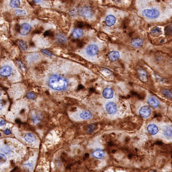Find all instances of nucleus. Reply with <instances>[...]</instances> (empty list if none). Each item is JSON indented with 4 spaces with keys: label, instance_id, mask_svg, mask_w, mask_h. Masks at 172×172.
I'll return each mask as SVG.
<instances>
[{
    "label": "nucleus",
    "instance_id": "nucleus-5",
    "mask_svg": "<svg viewBox=\"0 0 172 172\" xmlns=\"http://www.w3.org/2000/svg\"><path fill=\"white\" fill-rule=\"evenodd\" d=\"M106 111L110 114H115L117 111V106L115 103L110 101L106 104Z\"/></svg>",
    "mask_w": 172,
    "mask_h": 172
},
{
    "label": "nucleus",
    "instance_id": "nucleus-14",
    "mask_svg": "<svg viewBox=\"0 0 172 172\" xmlns=\"http://www.w3.org/2000/svg\"><path fill=\"white\" fill-rule=\"evenodd\" d=\"M116 18L113 15H108L106 19V24L108 27H111L116 22Z\"/></svg>",
    "mask_w": 172,
    "mask_h": 172
},
{
    "label": "nucleus",
    "instance_id": "nucleus-22",
    "mask_svg": "<svg viewBox=\"0 0 172 172\" xmlns=\"http://www.w3.org/2000/svg\"><path fill=\"white\" fill-rule=\"evenodd\" d=\"M17 43L19 44V46L23 51H25L27 49L28 47H27V44H26V43H24L23 41L19 40L17 41Z\"/></svg>",
    "mask_w": 172,
    "mask_h": 172
},
{
    "label": "nucleus",
    "instance_id": "nucleus-39",
    "mask_svg": "<svg viewBox=\"0 0 172 172\" xmlns=\"http://www.w3.org/2000/svg\"><path fill=\"white\" fill-rule=\"evenodd\" d=\"M35 2H37V3H38V2H40L41 1V0H33Z\"/></svg>",
    "mask_w": 172,
    "mask_h": 172
},
{
    "label": "nucleus",
    "instance_id": "nucleus-10",
    "mask_svg": "<svg viewBox=\"0 0 172 172\" xmlns=\"http://www.w3.org/2000/svg\"><path fill=\"white\" fill-rule=\"evenodd\" d=\"M131 45L136 48H139L143 45V41L142 38L135 37L132 38L131 41Z\"/></svg>",
    "mask_w": 172,
    "mask_h": 172
},
{
    "label": "nucleus",
    "instance_id": "nucleus-15",
    "mask_svg": "<svg viewBox=\"0 0 172 172\" xmlns=\"http://www.w3.org/2000/svg\"><path fill=\"white\" fill-rule=\"evenodd\" d=\"M80 118L84 120H88L92 118V114L89 110H84L80 115Z\"/></svg>",
    "mask_w": 172,
    "mask_h": 172
},
{
    "label": "nucleus",
    "instance_id": "nucleus-24",
    "mask_svg": "<svg viewBox=\"0 0 172 172\" xmlns=\"http://www.w3.org/2000/svg\"><path fill=\"white\" fill-rule=\"evenodd\" d=\"M162 33V31L158 28H154L151 31V34L154 36H158Z\"/></svg>",
    "mask_w": 172,
    "mask_h": 172
},
{
    "label": "nucleus",
    "instance_id": "nucleus-4",
    "mask_svg": "<svg viewBox=\"0 0 172 172\" xmlns=\"http://www.w3.org/2000/svg\"><path fill=\"white\" fill-rule=\"evenodd\" d=\"M31 29H32V27L30 24H28V23H24L21 25L19 29V32L21 35H27L30 32Z\"/></svg>",
    "mask_w": 172,
    "mask_h": 172
},
{
    "label": "nucleus",
    "instance_id": "nucleus-28",
    "mask_svg": "<svg viewBox=\"0 0 172 172\" xmlns=\"http://www.w3.org/2000/svg\"><path fill=\"white\" fill-rule=\"evenodd\" d=\"M42 52L44 53L45 54H46V55L49 56H52L53 55L52 53L50 51H48L47 49H43V50H42Z\"/></svg>",
    "mask_w": 172,
    "mask_h": 172
},
{
    "label": "nucleus",
    "instance_id": "nucleus-41",
    "mask_svg": "<svg viewBox=\"0 0 172 172\" xmlns=\"http://www.w3.org/2000/svg\"><path fill=\"white\" fill-rule=\"evenodd\" d=\"M1 132H0V137H1Z\"/></svg>",
    "mask_w": 172,
    "mask_h": 172
},
{
    "label": "nucleus",
    "instance_id": "nucleus-13",
    "mask_svg": "<svg viewBox=\"0 0 172 172\" xmlns=\"http://www.w3.org/2000/svg\"><path fill=\"white\" fill-rule=\"evenodd\" d=\"M119 53L117 51H111L108 53V59L111 61L115 62L118 60Z\"/></svg>",
    "mask_w": 172,
    "mask_h": 172
},
{
    "label": "nucleus",
    "instance_id": "nucleus-38",
    "mask_svg": "<svg viewBox=\"0 0 172 172\" xmlns=\"http://www.w3.org/2000/svg\"><path fill=\"white\" fill-rule=\"evenodd\" d=\"M15 122H16L17 123H20V122H21L20 120H19V119H16L15 120Z\"/></svg>",
    "mask_w": 172,
    "mask_h": 172
},
{
    "label": "nucleus",
    "instance_id": "nucleus-33",
    "mask_svg": "<svg viewBox=\"0 0 172 172\" xmlns=\"http://www.w3.org/2000/svg\"><path fill=\"white\" fill-rule=\"evenodd\" d=\"M4 106H5L4 101L3 100H2L0 99V110H1V109L3 108Z\"/></svg>",
    "mask_w": 172,
    "mask_h": 172
},
{
    "label": "nucleus",
    "instance_id": "nucleus-6",
    "mask_svg": "<svg viewBox=\"0 0 172 172\" xmlns=\"http://www.w3.org/2000/svg\"><path fill=\"white\" fill-rule=\"evenodd\" d=\"M139 115L143 118H147L149 117L151 114L150 108L147 106L142 107L139 110Z\"/></svg>",
    "mask_w": 172,
    "mask_h": 172
},
{
    "label": "nucleus",
    "instance_id": "nucleus-9",
    "mask_svg": "<svg viewBox=\"0 0 172 172\" xmlns=\"http://www.w3.org/2000/svg\"><path fill=\"white\" fill-rule=\"evenodd\" d=\"M138 76L139 79L141 80L142 82H147V72L143 68L138 69Z\"/></svg>",
    "mask_w": 172,
    "mask_h": 172
},
{
    "label": "nucleus",
    "instance_id": "nucleus-26",
    "mask_svg": "<svg viewBox=\"0 0 172 172\" xmlns=\"http://www.w3.org/2000/svg\"><path fill=\"white\" fill-rule=\"evenodd\" d=\"M2 152H3L5 154H9L11 153L12 150L10 147L7 146H5V147L2 148Z\"/></svg>",
    "mask_w": 172,
    "mask_h": 172
},
{
    "label": "nucleus",
    "instance_id": "nucleus-31",
    "mask_svg": "<svg viewBox=\"0 0 172 172\" xmlns=\"http://www.w3.org/2000/svg\"><path fill=\"white\" fill-rule=\"evenodd\" d=\"M24 166H25V167H26L27 169L29 168V169H30V170H31V169H32V168H33V164H32V163H29L25 164V165Z\"/></svg>",
    "mask_w": 172,
    "mask_h": 172
},
{
    "label": "nucleus",
    "instance_id": "nucleus-12",
    "mask_svg": "<svg viewBox=\"0 0 172 172\" xmlns=\"http://www.w3.org/2000/svg\"><path fill=\"white\" fill-rule=\"evenodd\" d=\"M103 96L106 99H110L113 97L114 92L110 88H106L103 91Z\"/></svg>",
    "mask_w": 172,
    "mask_h": 172
},
{
    "label": "nucleus",
    "instance_id": "nucleus-1",
    "mask_svg": "<svg viewBox=\"0 0 172 172\" xmlns=\"http://www.w3.org/2000/svg\"><path fill=\"white\" fill-rule=\"evenodd\" d=\"M49 85L53 89L58 91L66 90L68 85L67 80L61 76L53 75L49 79Z\"/></svg>",
    "mask_w": 172,
    "mask_h": 172
},
{
    "label": "nucleus",
    "instance_id": "nucleus-36",
    "mask_svg": "<svg viewBox=\"0 0 172 172\" xmlns=\"http://www.w3.org/2000/svg\"><path fill=\"white\" fill-rule=\"evenodd\" d=\"M6 123V122H5L4 120H1V121H0V126H3Z\"/></svg>",
    "mask_w": 172,
    "mask_h": 172
},
{
    "label": "nucleus",
    "instance_id": "nucleus-40",
    "mask_svg": "<svg viewBox=\"0 0 172 172\" xmlns=\"http://www.w3.org/2000/svg\"><path fill=\"white\" fill-rule=\"evenodd\" d=\"M1 95H2V91L1 90H0V97H1Z\"/></svg>",
    "mask_w": 172,
    "mask_h": 172
},
{
    "label": "nucleus",
    "instance_id": "nucleus-19",
    "mask_svg": "<svg viewBox=\"0 0 172 172\" xmlns=\"http://www.w3.org/2000/svg\"><path fill=\"white\" fill-rule=\"evenodd\" d=\"M83 35V31L82 29H80L78 28V29H76L74 32H73L72 33V36L74 38H80Z\"/></svg>",
    "mask_w": 172,
    "mask_h": 172
},
{
    "label": "nucleus",
    "instance_id": "nucleus-25",
    "mask_svg": "<svg viewBox=\"0 0 172 172\" xmlns=\"http://www.w3.org/2000/svg\"><path fill=\"white\" fill-rule=\"evenodd\" d=\"M15 14L17 15V16H24V15H26V12L25 11V10H19V9H18V10H15Z\"/></svg>",
    "mask_w": 172,
    "mask_h": 172
},
{
    "label": "nucleus",
    "instance_id": "nucleus-7",
    "mask_svg": "<svg viewBox=\"0 0 172 172\" xmlns=\"http://www.w3.org/2000/svg\"><path fill=\"white\" fill-rule=\"evenodd\" d=\"M12 73V68L9 66H4L0 69V75L3 77L9 76Z\"/></svg>",
    "mask_w": 172,
    "mask_h": 172
},
{
    "label": "nucleus",
    "instance_id": "nucleus-30",
    "mask_svg": "<svg viewBox=\"0 0 172 172\" xmlns=\"http://www.w3.org/2000/svg\"><path fill=\"white\" fill-rule=\"evenodd\" d=\"M166 33L168 34V35H171V27H170V26L169 27H167L166 28Z\"/></svg>",
    "mask_w": 172,
    "mask_h": 172
},
{
    "label": "nucleus",
    "instance_id": "nucleus-17",
    "mask_svg": "<svg viewBox=\"0 0 172 172\" xmlns=\"http://www.w3.org/2000/svg\"><path fill=\"white\" fill-rule=\"evenodd\" d=\"M24 139L26 141L28 142H32L36 140V137L34 134L31 133V132H29V133H27L25 135Z\"/></svg>",
    "mask_w": 172,
    "mask_h": 172
},
{
    "label": "nucleus",
    "instance_id": "nucleus-2",
    "mask_svg": "<svg viewBox=\"0 0 172 172\" xmlns=\"http://www.w3.org/2000/svg\"><path fill=\"white\" fill-rule=\"evenodd\" d=\"M142 14L146 17L148 18V19H155L159 17L160 12L158 9L155 8L146 9L142 11Z\"/></svg>",
    "mask_w": 172,
    "mask_h": 172
},
{
    "label": "nucleus",
    "instance_id": "nucleus-20",
    "mask_svg": "<svg viewBox=\"0 0 172 172\" xmlns=\"http://www.w3.org/2000/svg\"><path fill=\"white\" fill-rule=\"evenodd\" d=\"M163 134L166 137L171 138V128L170 126L166 127L163 130Z\"/></svg>",
    "mask_w": 172,
    "mask_h": 172
},
{
    "label": "nucleus",
    "instance_id": "nucleus-8",
    "mask_svg": "<svg viewBox=\"0 0 172 172\" xmlns=\"http://www.w3.org/2000/svg\"><path fill=\"white\" fill-rule=\"evenodd\" d=\"M80 13L83 16L87 18H90L93 15V12L91 7L88 6H85L80 10Z\"/></svg>",
    "mask_w": 172,
    "mask_h": 172
},
{
    "label": "nucleus",
    "instance_id": "nucleus-18",
    "mask_svg": "<svg viewBox=\"0 0 172 172\" xmlns=\"http://www.w3.org/2000/svg\"><path fill=\"white\" fill-rule=\"evenodd\" d=\"M92 155L96 158H102L105 155V153L101 150H96L92 153Z\"/></svg>",
    "mask_w": 172,
    "mask_h": 172
},
{
    "label": "nucleus",
    "instance_id": "nucleus-21",
    "mask_svg": "<svg viewBox=\"0 0 172 172\" xmlns=\"http://www.w3.org/2000/svg\"><path fill=\"white\" fill-rule=\"evenodd\" d=\"M20 0H11L10 2V6L13 8H17L20 6Z\"/></svg>",
    "mask_w": 172,
    "mask_h": 172
},
{
    "label": "nucleus",
    "instance_id": "nucleus-34",
    "mask_svg": "<svg viewBox=\"0 0 172 172\" xmlns=\"http://www.w3.org/2000/svg\"><path fill=\"white\" fill-rule=\"evenodd\" d=\"M4 133L5 135H9V134H11V131H10V130L9 129H6L5 130H4Z\"/></svg>",
    "mask_w": 172,
    "mask_h": 172
},
{
    "label": "nucleus",
    "instance_id": "nucleus-27",
    "mask_svg": "<svg viewBox=\"0 0 172 172\" xmlns=\"http://www.w3.org/2000/svg\"><path fill=\"white\" fill-rule=\"evenodd\" d=\"M7 158L4 154L0 153V164L4 163L6 161Z\"/></svg>",
    "mask_w": 172,
    "mask_h": 172
},
{
    "label": "nucleus",
    "instance_id": "nucleus-35",
    "mask_svg": "<svg viewBox=\"0 0 172 172\" xmlns=\"http://www.w3.org/2000/svg\"><path fill=\"white\" fill-rule=\"evenodd\" d=\"M83 26H84V24H83V23L82 22H78V24H77V27H79V28H82L83 27Z\"/></svg>",
    "mask_w": 172,
    "mask_h": 172
},
{
    "label": "nucleus",
    "instance_id": "nucleus-29",
    "mask_svg": "<svg viewBox=\"0 0 172 172\" xmlns=\"http://www.w3.org/2000/svg\"><path fill=\"white\" fill-rule=\"evenodd\" d=\"M27 98L28 99H33L34 98H35V95L33 94V93L32 92H29V93H28L27 94Z\"/></svg>",
    "mask_w": 172,
    "mask_h": 172
},
{
    "label": "nucleus",
    "instance_id": "nucleus-16",
    "mask_svg": "<svg viewBox=\"0 0 172 172\" xmlns=\"http://www.w3.org/2000/svg\"><path fill=\"white\" fill-rule=\"evenodd\" d=\"M148 103L149 104L150 106H151L152 107L156 108L158 107L159 106V101L155 98L153 97V96H151L148 99Z\"/></svg>",
    "mask_w": 172,
    "mask_h": 172
},
{
    "label": "nucleus",
    "instance_id": "nucleus-3",
    "mask_svg": "<svg viewBox=\"0 0 172 172\" xmlns=\"http://www.w3.org/2000/svg\"><path fill=\"white\" fill-rule=\"evenodd\" d=\"M98 46L95 44H91L88 45L85 49V52L88 55L90 56H94L98 52Z\"/></svg>",
    "mask_w": 172,
    "mask_h": 172
},
{
    "label": "nucleus",
    "instance_id": "nucleus-23",
    "mask_svg": "<svg viewBox=\"0 0 172 172\" xmlns=\"http://www.w3.org/2000/svg\"><path fill=\"white\" fill-rule=\"evenodd\" d=\"M57 41H58L59 43L60 44H63L66 43L67 41V38L65 37L64 36L62 35H58L56 37Z\"/></svg>",
    "mask_w": 172,
    "mask_h": 172
},
{
    "label": "nucleus",
    "instance_id": "nucleus-32",
    "mask_svg": "<svg viewBox=\"0 0 172 172\" xmlns=\"http://www.w3.org/2000/svg\"><path fill=\"white\" fill-rule=\"evenodd\" d=\"M17 62H18V64H19V66H20L21 68L23 70V71H24V70H25V67H24V65H23V64L22 63V62H21L20 61H17Z\"/></svg>",
    "mask_w": 172,
    "mask_h": 172
},
{
    "label": "nucleus",
    "instance_id": "nucleus-11",
    "mask_svg": "<svg viewBox=\"0 0 172 172\" xmlns=\"http://www.w3.org/2000/svg\"><path fill=\"white\" fill-rule=\"evenodd\" d=\"M147 130L148 133L151 135H155L158 132V127L155 124H150L148 125Z\"/></svg>",
    "mask_w": 172,
    "mask_h": 172
},
{
    "label": "nucleus",
    "instance_id": "nucleus-37",
    "mask_svg": "<svg viewBox=\"0 0 172 172\" xmlns=\"http://www.w3.org/2000/svg\"><path fill=\"white\" fill-rule=\"evenodd\" d=\"M84 157H85V158H88V157H89V154H87V153H86L85 154V155H84Z\"/></svg>",
    "mask_w": 172,
    "mask_h": 172
}]
</instances>
